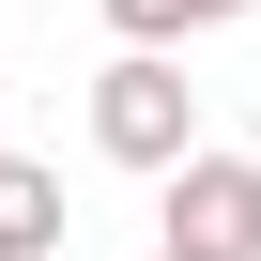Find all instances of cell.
<instances>
[{"mask_svg":"<svg viewBox=\"0 0 261 261\" xmlns=\"http://www.w3.org/2000/svg\"><path fill=\"white\" fill-rule=\"evenodd\" d=\"M92 154H108V169H154V185L200 154V92H185L169 46H123V62L92 77Z\"/></svg>","mask_w":261,"mask_h":261,"instance_id":"obj_1","label":"cell"},{"mask_svg":"<svg viewBox=\"0 0 261 261\" xmlns=\"http://www.w3.org/2000/svg\"><path fill=\"white\" fill-rule=\"evenodd\" d=\"M246 0H108V31L123 46H185V31H230Z\"/></svg>","mask_w":261,"mask_h":261,"instance_id":"obj_4","label":"cell"},{"mask_svg":"<svg viewBox=\"0 0 261 261\" xmlns=\"http://www.w3.org/2000/svg\"><path fill=\"white\" fill-rule=\"evenodd\" d=\"M154 261H169V246H154Z\"/></svg>","mask_w":261,"mask_h":261,"instance_id":"obj_5","label":"cell"},{"mask_svg":"<svg viewBox=\"0 0 261 261\" xmlns=\"http://www.w3.org/2000/svg\"><path fill=\"white\" fill-rule=\"evenodd\" d=\"M62 230H77L62 169L46 154H0V261H62Z\"/></svg>","mask_w":261,"mask_h":261,"instance_id":"obj_3","label":"cell"},{"mask_svg":"<svg viewBox=\"0 0 261 261\" xmlns=\"http://www.w3.org/2000/svg\"><path fill=\"white\" fill-rule=\"evenodd\" d=\"M154 246H169V261H261V169L200 139V154L169 169V230H154Z\"/></svg>","mask_w":261,"mask_h":261,"instance_id":"obj_2","label":"cell"}]
</instances>
